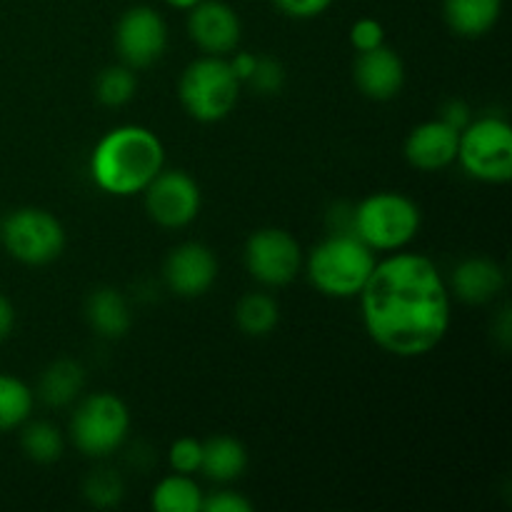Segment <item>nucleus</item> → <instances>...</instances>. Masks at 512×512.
<instances>
[{
    "instance_id": "nucleus-2",
    "label": "nucleus",
    "mask_w": 512,
    "mask_h": 512,
    "mask_svg": "<svg viewBox=\"0 0 512 512\" xmlns=\"http://www.w3.org/2000/svg\"><path fill=\"white\" fill-rule=\"evenodd\" d=\"M163 168V143L145 125H118L108 130L90 153V178L95 188L115 198L143 193Z\"/></svg>"
},
{
    "instance_id": "nucleus-26",
    "label": "nucleus",
    "mask_w": 512,
    "mask_h": 512,
    "mask_svg": "<svg viewBox=\"0 0 512 512\" xmlns=\"http://www.w3.org/2000/svg\"><path fill=\"white\" fill-rule=\"evenodd\" d=\"M83 498L98 510L118 508L125 498V483L118 470L98 468L83 480Z\"/></svg>"
},
{
    "instance_id": "nucleus-32",
    "label": "nucleus",
    "mask_w": 512,
    "mask_h": 512,
    "mask_svg": "<svg viewBox=\"0 0 512 512\" xmlns=\"http://www.w3.org/2000/svg\"><path fill=\"white\" fill-rule=\"evenodd\" d=\"M440 120L460 133V130L468 128V123L473 120V110H470V105L465 103V100L453 98L443 105V110H440Z\"/></svg>"
},
{
    "instance_id": "nucleus-16",
    "label": "nucleus",
    "mask_w": 512,
    "mask_h": 512,
    "mask_svg": "<svg viewBox=\"0 0 512 512\" xmlns=\"http://www.w3.org/2000/svg\"><path fill=\"white\" fill-rule=\"evenodd\" d=\"M505 285H508V275L498 260L473 255V258H465L455 265L448 288L450 295H455L463 303L485 305L500 298Z\"/></svg>"
},
{
    "instance_id": "nucleus-30",
    "label": "nucleus",
    "mask_w": 512,
    "mask_h": 512,
    "mask_svg": "<svg viewBox=\"0 0 512 512\" xmlns=\"http://www.w3.org/2000/svg\"><path fill=\"white\" fill-rule=\"evenodd\" d=\"M200 512H253V503L235 490H215V493L203 495Z\"/></svg>"
},
{
    "instance_id": "nucleus-11",
    "label": "nucleus",
    "mask_w": 512,
    "mask_h": 512,
    "mask_svg": "<svg viewBox=\"0 0 512 512\" xmlns=\"http://www.w3.org/2000/svg\"><path fill=\"white\" fill-rule=\"evenodd\" d=\"M115 48L128 68L140 70L158 63L168 48V25L150 5H133L125 10L115 28Z\"/></svg>"
},
{
    "instance_id": "nucleus-3",
    "label": "nucleus",
    "mask_w": 512,
    "mask_h": 512,
    "mask_svg": "<svg viewBox=\"0 0 512 512\" xmlns=\"http://www.w3.org/2000/svg\"><path fill=\"white\" fill-rule=\"evenodd\" d=\"M375 263V250L353 233H330L323 243L315 245L308 260H303L315 290L335 300L358 298Z\"/></svg>"
},
{
    "instance_id": "nucleus-4",
    "label": "nucleus",
    "mask_w": 512,
    "mask_h": 512,
    "mask_svg": "<svg viewBox=\"0 0 512 512\" xmlns=\"http://www.w3.org/2000/svg\"><path fill=\"white\" fill-rule=\"evenodd\" d=\"M243 83L230 68L228 58L203 55L183 70L178 98L185 113L198 123H220L235 110Z\"/></svg>"
},
{
    "instance_id": "nucleus-31",
    "label": "nucleus",
    "mask_w": 512,
    "mask_h": 512,
    "mask_svg": "<svg viewBox=\"0 0 512 512\" xmlns=\"http://www.w3.org/2000/svg\"><path fill=\"white\" fill-rule=\"evenodd\" d=\"M335 0H273L275 8L293 20H310L323 15Z\"/></svg>"
},
{
    "instance_id": "nucleus-24",
    "label": "nucleus",
    "mask_w": 512,
    "mask_h": 512,
    "mask_svg": "<svg viewBox=\"0 0 512 512\" xmlns=\"http://www.w3.org/2000/svg\"><path fill=\"white\" fill-rule=\"evenodd\" d=\"M35 405V393L20 378L0 373V433L18 430L30 420Z\"/></svg>"
},
{
    "instance_id": "nucleus-7",
    "label": "nucleus",
    "mask_w": 512,
    "mask_h": 512,
    "mask_svg": "<svg viewBox=\"0 0 512 512\" xmlns=\"http://www.w3.org/2000/svg\"><path fill=\"white\" fill-rule=\"evenodd\" d=\"M460 168L473 180L503 185L512 180V128L503 115L473 118L460 130L458 158Z\"/></svg>"
},
{
    "instance_id": "nucleus-21",
    "label": "nucleus",
    "mask_w": 512,
    "mask_h": 512,
    "mask_svg": "<svg viewBox=\"0 0 512 512\" xmlns=\"http://www.w3.org/2000/svg\"><path fill=\"white\" fill-rule=\"evenodd\" d=\"M280 305L268 293H248L235 305V323L248 338H265L278 328Z\"/></svg>"
},
{
    "instance_id": "nucleus-36",
    "label": "nucleus",
    "mask_w": 512,
    "mask_h": 512,
    "mask_svg": "<svg viewBox=\"0 0 512 512\" xmlns=\"http://www.w3.org/2000/svg\"><path fill=\"white\" fill-rule=\"evenodd\" d=\"M165 3H168L170 8H175V10H190V8H195L200 0H165Z\"/></svg>"
},
{
    "instance_id": "nucleus-8",
    "label": "nucleus",
    "mask_w": 512,
    "mask_h": 512,
    "mask_svg": "<svg viewBox=\"0 0 512 512\" xmlns=\"http://www.w3.org/2000/svg\"><path fill=\"white\" fill-rule=\"evenodd\" d=\"M5 253L23 265H48L65 250V228L43 208H18L0 223Z\"/></svg>"
},
{
    "instance_id": "nucleus-9",
    "label": "nucleus",
    "mask_w": 512,
    "mask_h": 512,
    "mask_svg": "<svg viewBox=\"0 0 512 512\" xmlns=\"http://www.w3.org/2000/svg\"><path fill=\"white\" fill-rule=\"evenodd\" d=\"M303 260L300 243L283 228H260L245 240V270L265 288H283L293 283L303 270Z\"/></svg>"
},
{
    "instance_id": "nucleus-15",
    "label": "nucleus",
    "mask_w": 512,
    "mask_h": 512,
    "mask_svg": "<svg viewBox=\"0 0 512 512\" xmlns=\"http://www.w3.org/2000/svg\"><path fill=\"white\" fill-rule=\"evenodd\" d=\"M353 78L360 93L370 100H393L405 85V65L400 55L388 45L358 53L353 65Z\"/></svg>"
},
{
    "instance_id": "nucleus-14",
    "label": "nucleus",
    "mask_w": 512,
    "mask_h": 512,
    "mask_svg": "<svg viewBox=\"0 0 512 512\" xmlns=\"http://www.w3.org/2000/svg\"><path fill=\"white\" fill-rule=\"evenodd\" d=\"M458 138V130H453L440 118L415 125L405 138V160L423 173H438L458 158Z\"/></svg>"
},
{
    "instance_id": "nucleus-5",
    "label": "nucleus",
    "mask_w": 512,
    "mask_h": 512,
    "mask_svg": "<svg viewBox=\"0 0 512 512\" xmlns=\"http://www.w3.org/2000/svg\"><path fill=\"white\" fill-rule=\"evenodd\" d=\"M423 215L413 198L380 190L353 205V235L373 250H403L418 235Z\"/></svg>"
},
{
    "instance_id": "nucleus-33",
    "label": "nucleus",
    "mask_w": 512,
    "mask_h": 512,
    "mask_svg": "<svg viewBox=\"0 0 512 512\" xmlns=\"http://www.w3.org/2000/svg\"><path fill=\"white\" fill-rule=\"evenodd\" d=\"M230 60V68H233V73L238 75L240 83H248V78L253 75L255 70V63H258V55L255 53H248V50H235L233 58Z\"/></svg>"
},
{
    "instance_id": "nucleus-29",
    "label": "nucleus",
    "mask_w": 512,
    "mask_h": 512,
    "mask_svg": "<svg viewBox=\"0 0 512 512\" xmlns=\"http://www.w3.org/2000/svg\"><path fill=\"white\" fill-rule=\"evenodd\" d=\"M350 45H353L358 53L365 50H375L380 45H385V28L380 25V20L375 18H358L350 25Z\"/></svg>"
},
{
    "instance_id": "nucleus-22",
    "label": "nucleus",
    "mask_w": 512,
    "mask_h": 512,
    "mask_svg": "<svg viewBox=\"0 0 512 512\" xmlns=\"http://www.w3.org/2000/svg\"><path fill=\"white\" fill-rule=\"evenodd\" d=\"M203 490L193 475L173 473L160 480L153 490L150 505L158 512H200L203 510Z\"/></svg>"
},
{
    "instance_id": "nucleus-19",
    "label": "nucleus",
    "mask_w": 512,
    "mask_h": 512,
    "mask_svg": "<svg viewBox=\"0 0 512 512\" xmlns=\"http://www.w3.org/2000/svg\"><path fill=\"white\" fill-rule=\"evenodd\" d=\"M85 390V368L78 360H53L38 380V398L48 408H68Z\"/></svg>"
},
{
    "instance_id": "nucleus-17",
    "label": "nucleus",
    "mask_w": 512,
    "mask_h": 512,
    "mask_svg": "<svg viewBox=\"0 0 512 512\" xmlns=\"http://www.w3.org/2000/svg\"><path fill=\"white\" fill-rule=\"evenodd\" d=\"M85 320L90 330L105 340H120L133 328V310L118 288L100 285L85 298Z\"/></svg>"
},
{
    "instance_id": "nucleus-12",
    "label": "nucleus",
    "mask_w": 512,
    "mask_h": 512,
    "mask_svg": "<svg viewBox=\"0 0 512 512\" xmlns=\"http://www.w3.org/2000/svg\"><path fill=\"white\" fill-rule=\"evenodd\" d=\"M163 280L178 298H203L218 280V258L208 245L188 240L168 253L163 263Z\"/></svg>"
},
{
    "instance_id": "nucleus-10",
    "label": "nucleus",
    "mask_w": 512,
    "mask_h": 512,
    "mask_svg": "<svg viewBox=\"0 0 512 512\" xmlns=\"http://www.w3.org/2000/svg\"><path fill=\"white\" fill-rule=\"evenodd\" d=\"M143 203L153 223L178 230L198 218L203 195L193 175L180 168H163L143 190Z\"/></svg>"
},
{
    "instance_id": "nucleus-35",
    "label": "nucleus",
    "mask_w": 512,
    "mask_h": 512,
    "mask_svg": "<svg viewBox=\"0 0 512 512\" xmlns=\"http://www.w3.org/2000/svg\"><path fill=\"white\" fill-rule=\"evenodd\" d=\"M15 328V308L8 295L0 293V343L10 338Z\"/></svg>"
},
{
    "instance_id": "nucleus-6",
    "label": "nucleus",
    "mask_w": 512,
    "mask_h": 512,
    "mask_svg": "<svg viewBox=\"0 0 512 512\" xmlns=\"http://www.w3.org/2000/svg\"><path fill=\"white\" fill-rule=\"evenodd\" d=\"M130 435V410L115 393L80 395L70 418V440L85 458L118 453Z\"/></svg>"
},
{
    "instance_id": "nucleus-27",
    "label": "nucleus",
    "mask_w": 512,
    "mask_h": 512,
    "mask_svg": "<svg viewBox=\"0 0 512 512\" xmlns=\"http://www.w3.org/2000/svg\"><path fill=\"white\" fill-rule=\"evenodd\" d=\"M248 88H253L258 95H278L285 88V68L273 55H258L253 75L248 78Z\"/></svg>"
},
{
    "instance_id": "nucleus-13",
    "label": "nucleus",
    "mask_w": 512,
    "mask_h": 512,
    "mask_svg": "<svg viewBox=\"0 0 512 512\" xmlns=\"http://www.w3.org/2000/svg\"><path fill=\"white\" fill-rule=\"evenodd\" d=\"M188 35L205 55L228 58L238 50L243 23L225 0H200L188 10Z\"/></svg>"
},
{
    "instance_id": "nucleus-18",
    "label": "nucleus",
    "mask_w": 512,
    "mask_h": 512,
    "mask_svg": "<svg viewBox=\"0 0 512 512\" xmlns=\"http://www.w3.org/2000/svg\"><path fill=\"white\" fill-rule=\"evenodd\" d=\"M503 0H443L445 25L460 38H483L498 25Z\"/></svg>"
},
{
    "instance_id": "nucleus-25",
    "label": "nucleus",
    "mask_w": 512,
    "mask_h": 512,
    "mask_svg": "<svg viewBox=\"0 0 512 512\" xmlns=\"http://www.w3.org/2000/svg\"><path fill=\"white\" fill-rule=\"evenodd\" d=\"M135 90H138V78H135V70L125 63L108 65L95 78V98L105 108H123L135 98Z\"/></svg>"
},
{
    "instance_id": "nucleus-20",
    "label": "nucleus",
    "mask_w": 512,
    "mask_h": 512,
    "mask_svg": "<svg viewBox=\"0 0 512 512\" xmlns=\"http://www.w3.org/2000/svg\"><path fill=\"white\" fill-rule=\"evenodd\" d=\"M248 470V450L233 435H213L203 443L200 473L213 483H235Z\"/></svg>"
},
{
    "instance_id": "nucleus-28",
    "label": "nucleus",
    "mask_w": 512,
    "mask_h": 512,
    "mask_svg": "<svg viewBox=\"0 0 512 512\" xmlns=\"http://www.w3.org/2000/svg\"><path fill=\"white\" fill-rule=\"evenodd\" d=\"M170 468L173 473L180 475H193L200 473V465H203V443L195 438H178L173 445H170Z\"/></svg>"
},
{
    "instance_id": "nucleus-23",
    "label": "nucleus",
    "mask_w": 512,
    "mask_h": 512,
    "mask_svg": "<svg viewBox=\"0 0 512 512\" xmlns=\"http://www.w3.org/2000/svg\"><path fill=\"white\" fill-rule=\"evenodd\" d=\"M20 448L33 463L50 465L58 463L65 453V438L48 420H25L20 425Z\"/></svg>"
},
{
    "instance_id": "nucleus-34",
    "label": "nucleus",
    "mask_w": 512,
    "mask_h": 512,
    "mask_svg": "<svg viewBox=\"0 0 512 512\" xmlns=\"http://www.w3.org/2000/svg\"><path fill=\"white\" fill-rule=\"evenodd\" d=\"M493 333L498 338L500 348L508 350L510 348V340H512V320H510V308H503L498 313V318L493 320Z\"/></svg>"
},
{
    "instance_id": "nucleus-1",
    "label": "nucleus",
    "mask_w": 512,
    "mask_h": 512,
    "mask_svg": "<svg viewBox=\"0 0 512 512\" xmlns=\"http://www.w3.org/2000/svg\"><path fill=\"white\" fill-rule=\"evenodd\" d=\"M358 300L365 333L395 358L433 353L453 320L448 280L420 253L395 250L378 260Z\"/></svg>"
}]
</instances>
